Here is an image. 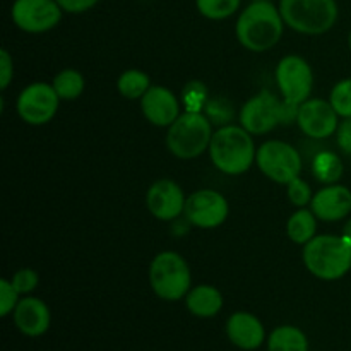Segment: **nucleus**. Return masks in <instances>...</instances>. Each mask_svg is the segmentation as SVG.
Returning a JSON list of instances; mask_svg holds the SVG:
<instances>
[{
    "instance_id": "nucleus-1",
    "label": "nucleus",
    "mask_w": 351,
    "mask_h": 351,
    "mask_svg": "<svg viewBox=\"0 0 351 351\" xmlns=\"http://www.w3.org/2000/svg\"><path fill=\"white\" fill-rule=\"evenodd\" d=\"M283 17L269 0L250 3L237 21V38L250 51H266L283 34Z\"/></svg>"
},
{
    "instance_id": "nucleus-2",
    "label": "nucleus",
    "mask_w": 351,
    "mask_h": 351,
    "mask_svg": "<svg viewBox=\"0 0 351 351\" xmlns=\"http://www.w3.org/2000/svg\"><path fill=\"white\" fill-rule=\"evenodd\" d=\"M256 147L243 127L223 125L213 134L209 156L213 165L226 175H242L256 161Z\"/></svg>"
},
{
    "instance_id": "nucleus-3",
    "label": "nucleus",
    "mask_w": 351,
    "mask_h": 351,
    "mask_svg": "<svg viewBox=\"0 0 351 351\" xmlns=\"http://www.w3.org/2000/svg\"><path fill=\"white\" fill-rule=\"evenodd\" d=\"M304 263L319 280H339L351 269V245L343 235H317L304 245Z\"/></svg>"
},
{
    "instance_id": "nucleus-4",
    "label": "nucleus",
    "mask_w": 351,
    "mask_h": 351,
    "mask_svg": "<svg viewBox=\"0 0 351 351\" xmlns=\"http://www.w3.org/2000/svg\"><path fill=\"white\" fill-rule=\"evenodd\" d=\"M298 105H291L287 99H280L263 91L250 98L240 112V123L250 134H267L278 125H290L297 122Z\"/></svg>"
},
{
    "instance_id": "nucleus-5",
    "label": "nucleus",
    "mask_w": 351,
    "mask_h": 351,
    "mask_svg": "<svg viewBox=\"0 0 351 351\" xmlns=\"http://www.w3.org/2000/svg\"><path fill=\"white\" fill-rule=\"evenodd\" d=\"M213 134L211 122L201 112L182 113L168 129L167 146L180 160H192L209 149Z\"/></svg>"
},
{
    "instance_id": "nucleus-6",
    "label": "nucleus",
    "mask_w": 351,
    "mask_h": 351,
    "mask_svg": "<svg viewBox=\"0 0 351 351\" xmlns=\"http://www.w3.org/2000/svg\"><path fill=\"white\" fill-rule=\"evenodd\" d=\"M285 24L304 34H322L338 19L336 0H281Z\"/></svg>"
},
{
    "instance_id": "nucleus-7",
    "label": "nucleus",
    "mask_w": 351,
    "mask_h": 351,
    "mask_svg": "<svg viewBox=\"0 0 351 351\" xmlns=\"http://www.w3.org/2000/svg\"><path fill=\"white\" fill-rule=\"evenodd\" d=\"M149 283L154 293L167 302L180 300L191 291V269L184 257L177 252L158 254L149 267Z\"/></svg>"
},
{
    "instance_id": "nucleus-8",
    "label": "nucleus",
    "mask_w": 351,
    "mask_h": 351,
    "mask_svg": "<svg viewBox=\"0 0 351 351\" xmlns=\"http://www.w3.org/2000/svg\"><path fill=\"white\" fill-rule=\"evenodd\" d=\"M256 163L269 180L288 185L300 175V153L283 141H267L257 149Z\"/></svg>"
},
{
    "instance_id": "nucleus-9",
    "label": "nucleus",
    "mask_w": 351,
    "mask_h": 351,
    "mask_svg": "<svg viewBox=\"0 0 351 351\" xmlns=\"http://www.w3.org/2000/svg\"><path fill=\"white\" fill-rule=\"evenodd\" d=\"M276 82L283 99L300 106L311 96L314 88V74L307 60L298 55H288L278 64Z\"/></svg>"
},
{
    "instance_id": "nucleus-10",
    "label": "nucleus",
    "mask_w": 351,
    "mask_h": 351,
    "mask_svg": "<svg viewBox=\"0 0 351 351\" xmlns=\"http://www.w3.org/2000/svg\"><path fill=\"white\" fill-rule=\"evenodd\" d=\"M58 95L47 82H34L23 89L17 98V113L29 125H43L55 117L58 110Z\"/></svg>"
},
{
    "instance_id": "nucleus-11",
    "label": "nucleus",
    "mask_w": 351,
    "mask_h": 351,
    "mask_svg": "<svg viewBox=\"0 0 351 351\" xmlns=\"http://www.w3.org/2000/svg\"><path fill=\"white\" fill-rule=\"evenodd\" d=\"M62 7L57 0H16L12 5V21L26 33H45L58 24Z\"/></svg>"
},
{
    "instance_id": "nucleus-12",
    "label": "nucleus",
    "mask_w": 351,
    "mask_h": 351,
    "mask_svg": "<svg viewBox=\"0 0 351 351\" xmlns=\"http://www.w3.org/2000/svg\"><path fill=\"white\" fill-rule=\"evenodd\" d=\"M185 216L189 221L199 228H216L225 223L228 216V202L219 192L197 191L185 201Z\"/></svg>"
},
{
    "instance_id": "nucleus-13",
    "label": "nucleus",
    "mask_w": 351,
    "mask_h": 351,
    "mask_svg": "<svg viewBox=\"0 0 351 351\" xmlns=\"http://www.w3.org/2000/svg\"><path fill=\"white\" fill-rule=\"evenodd\" d=\"M338 113L331 101L326 99H307L298 108L297 123L302 132L314 139H326L338 130Z\"/></svg>"
},
{
    "instance_id": "nucleus-14",
    "label": "nucleus",
    "mask_w": 351,
    "mask_h": 351,
    "mask_svg": "<svg viewBox=\"0 0 351 351\" xmlns=\"http://www.w3.org/2000/svg\"><path fill=\"white\" fill-rule=\"evenodd\" d=\"M185 195L180 185L173 180H158L146 194V204L151 215L161 221H171L178 218L185 209Z\"/></svg>"
},
{
    "instance_id": "nucleus-15",
    "label": "nucleus",
    "mask_w": 351,
    "mask_h": 351,
    "mask_svg": "<svg viewBox=\"0 0 351 351\" xmlns=\"http://www.w3.org/2000/svg\"><path fill=\"white\" fill-rule=\"evenodd\" d=\"M141 108L144 117L158 127H170L180 117L178 98L163 86H151L141 98Z\"/></svg>"
},
{
    "instance_id": "nucleus-16",
    "label": "nucleus",
    "mask_w": 351,
    "mask_h": 351,
    "mask_svg": "<svg viewBox=\"0 0 351 351\" xmlns=\"http://www.w3.org/2000/svg\"><path fill=\"white\" fill-rule=\"evenodd\" d=\"M311 209L322 221H339L351 213V191L345 185H328L315 192Z\"/></svg>"
},
{
    "instance_id": "nucleus-17",
    "label": "nucleus",
    "mask_w": 351,
    "mask_h": 351,
    "mask_svg": "<svg viewBox=\"0 0 351 351\" xmlns=\"http://www.w3.org/2000/svg\"><path fill=\"white\" fill-rule=\"evenodd\" d=\"M226 335L233 345L247 351L257 350L266 339L263 322L249 312H235L230 315L226 322Z\"/></svg>"
},
{
    "instance_id": "nucleus-18",
    "label": "nucleus",
    "mask_w": 351,
    "mask_h": 351,
    "mask_svg": "<svg viewBox=\"0 0 351 351\" xmlns=\"http://www.w3.org/2000/svg\"><path fill=\"white\" fill-rule=\"evenodd\" d=\"M14 322L24 336L38 338L50 328V311L40 298L26 297L14 308Z\"/></svg>"
},
{
    "instance_id": "nucleus-19",
    "label": "nucleus",
    "mask_w": 351,
    "mask_h": 351,
    "mask_svg": "<svg viewBox=\"0 0 351 351\" xmlns=\"http://www.w3.org/2000/svg\"><path fill=\"white\" fill-rule=\"evenodd\" d=\"M185 304L191 314L197 317H215L223 307V295L218 288L209 287V285H199L192 288L185 297Z\"/></svg>"
},
{
    "instance_id": "nucleus-20",
    "label": "nucleus",
    "mask_w": 351,
    "mask_h": 351,
    "mask_svg": "<svg viewBox=\"0 0 351 351\" xmlns=\"http://www.w3.org/2000/svg\"><path fill=\"white\" fill-rule=\"evenodd\" d=\"M269 351H308L307 336L295 326H280L267 338Z\"/></svg>"
},
{
    "instance_id": "nucleus-21",
    "label": "nucleus",
    "mask_w": 351,
    "mask_h": 351,
    "mask_svg": "<svg viewBox=\"0 0 351 351\" xmlns=\"http://www.w3.org/2000/svg\"><path fill=\"white\" fill-rule=\"evenodd\" d=\"M315 230H317V216L312 213V209H298L297 213L290 216L287 225L288 239L298 245H305L311 242L315 237Z\"/></svg>"
},
{
    "instance_id": "nucleus-22",
    "label": "nucleus",
    "mask_w": 351,
    "mask_h": 351,
    "mask_svg": "<svg viewBox=\"0 0 351 351\" xmlns=\"http://www.w3.org/2000/svg\"><path fill=\"white\" fill-rule=\"evenodd\" d=\"M312 170H314L315 178L319 182L332 185L341 178L345 167H343V161L338 154L331 153V151H324V153H319L315 156Z\"/></svg>"
},
{
    "instance_id": "nucleus-23",
    "label": "nucleus",
    "mask_w": 351,
    "mask_h": 351,
    "mask_svg": "<svg viewBox=\"0 0 351 351\" xmlns=\"http://www.w3.org/2000/svg\"><path fill=\"white\" fill-rule=\"evenodd\" d=\"M117 88H119V93L123 98H143L147 93V89L151 88L149 75L143 71H137V69H130V71H125L120 75Z\"/></svg>"
},
{
    "instance_id": "nucleus-24",
    "label": "nucleus",
    "mask_w": 351,
    "mask_h": 351,
    "mask_svg": "<svg viewBox=\"0 0 351 351\" xmlns=\"http://www.w3.org/2000/svg\"><path fill=\"white\" fill-rule=\"evenodd\" d=\"M51 86L57 91L58 98L75 99L84 91V77H82L81 72L74 71V69H65L60 74L55 75Z\"/></svg>"
},
{
    "instance_id": "nucleus-25",
    "label": "nucleus",
    "mask_w": 351,
    "mask_h": 351,
    "mask_svg": "<svg viewBox=\"0 0 351 351\" xmlns=\"http://www.w3.org/2000/svg\"><path fill=\"white\" fill-rule=\"evenodd\" d=\"M199 12L208 19H226L240 5V0H195Z\"/></svg>"
},
{
    "instance_id": "nucleus-26",
    "label": "nucleus",
    "mask_w": 351,
    "mask_h": 351,
    "mask_svg": "<svg viewBox=\"0 0 351 351\" xmlns=\"http://www.w3.org/2000/svg\"><path fill=\"white\" fill-rule=\"evenodd\" d=\"M331 101L332 108L336 110L339 117L343 119H350L351 117V79L338 82L331 91Z\"/></svg>"
},
{
    "instance_id": "nucleus-27",
    "label": "nucleus",
    "mask_w": 351,
    "mask_h": 351,
    "mask_svg": "<svg viewBox=\"0 0 351 351\" xmlns=\"http://www.w3.org/2000/svg\"><path fill=\"white\" fill-rule=\"evenodd\" d=\"M312 197H314V195H312L311 185L305 180H302L300 177H297L295 180H291L290 184H288V199H290L295 206L304 208L305 204H311Z\"/></svg>"
},
{
    "instance_id": "nucleus-28",
    "label": "nucleus",
    "mask_w": 351,
    "mask_h": 351,
    "mask_svg": "<svg viewBox=\"0 0 351 351\" xmlns=\"http://www.w3.org/2000/svg\"><path fill=\"white\" fill-rule=\"evenodd\" d=\"M38 281H40V276H38L36 271L33 269H19L12 276L10 283L16 288V291L19 295H27L38 287Z\"/></svg>"
},
{
    "instance_id": "nucleus-29",
    "label": "nucleus",
    "mask_w": 351,
    "mask_h": 351,
    "mask_svg": "<svg viewBox=\"0 0 351 351\" xmlns=\"http://www.w3.org/2000/svg\"><path fill=\"white\" fill-rule=\"evenodd\" d=\"M17 297H19V293L12 287V283L7 280H0V315L2 317L14 312V308L19 304Z\"/></svg>"
},
{
    "instance_id": "nucleus-30",
    "label": "nucleus",
    "mask_w": 351,
    "mask_h": 351,
    "mask_svg": "<svg viewBox=\"0 0 351 351\" xmlns=\"http://www.w3.org/2000/svg\"><path fill=\"white\" fill-rule=\"evenodd\" d=\"M206 93L208 91H206L204 86L199 84V82H192V84H189L184 91L185 103H187L189 106H195V108H199L201 103L206 99Z\"/></svg>"
},
{
    "instance_id": "nucleus-31",
    "label": "nucleus",
    "mask_w": 351,
    "mask_h": 351,
    "mask_svg": "<svg viewBox=\"0 0 351 351\" xmlns=\"http://www.w3.org/2000/svg\"><path fill=\"white\" fill-rule=\"evenodd\" d=\"M336 137H338V146L341 147L343 153L351 156V117L339 123L338 130H336Z\"/></svg>"
},
{
    "instance_id": "nucleus-32",
    "label": "nucleus",
    "mask_w": 351,
    "mask_h": 351,
    "mask_svg": "<svg viewBox=\"0 0 351 351\" xmlns=\"http://www.w3.org/2000/svg\"><path fill=\"white\" fill-rule=\"evenodd\" d=\"M12 72H14L12 58H10L9 51L2 50L0 51V88L7 89L10 79H12Z\"/></svg>"
},
{
    "instance_id": "nucleus-33",
    "label": "nucleus",
    "mask_w": 351,
    "mask_h": 351,
    "mask_svg": "<svg viewBox=\"0 0 351 351\" xmlns=\"http://www.w3.org/2000/svg\"><path fill=\"white\" fill-rule=\"evenodd\" d=\"M98 0H57L58 5L62 7V10H67V12L79 14L89 10L93 5H96Z\"/></svg>"
},
{
    "instance_id": "nucleus-34",
    "label": "nucleus",
    "mask_w": 351,
    "mask_h": 351,
    "mask_svg": "<svg viewBox=\"0 0 351 351\" xmlns=\"http://www.w3.org/2000/svg\"><path fill=\"white\" fill-rule=\"evenodd\" d=\"M343 237H345L346 242H348L350 245H351V219H348V221H346L345 228H343Z\"/></svg>"
},
{
    "instance_id": "nucleus-35",
    "label": "nucleus",
    "mask_w": 351,
    "mask_h": 351,
    "mask_svg": "<svg viewBox=\"0 0 351 351\" xmlns=\"http://www.w3.org/2000/svg\"><path fill=\"white\" fill-rule=\"evenodd\" d=\"M350 50H351V33H350Z\"/></svg>"
},
{
    "instance_id": "nucleus-36",
    "label": "nucleus",
    "mask_w": 351,
    "mask_h": 351,
    "mask_svg": "<svg viewBox=\"0 0 351 351\" xmlns=\"http://www.w3.org/2000/svg\"><path fill=\"white\" fill-rule=\"evenodd\" d=\"M254 2H256V0H254Z\"/></svg>"
}]
</instances>
